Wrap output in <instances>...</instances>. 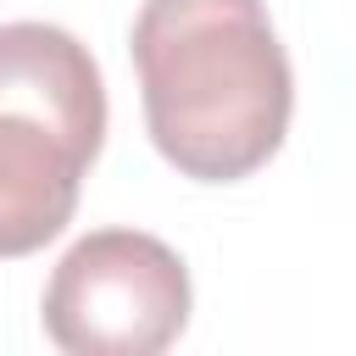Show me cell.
<instances>
[{"instance_id":"cell-1","label":"cell","mask_w":356,"mask_h":356,"mask_svg":"<svg viewBox=\"0 0 356 356\" xmlns=\"http://www.w3.org/2000/svg\"><path fill=\"white\" fill-rule=\"evenodd\" d=\"M134 67L150 145L195 184L250 178L289 134L295 72L261 0H145Z\"/></svg>"},{"instance_id":"cell-2","label":"cell","mask_w":356,"mask_h":356,"mask_svg":"<svg viewBox=\"0 0 356 356\" xmlns=\"http://www.w3.org/2000/svg\"><path fill=\"white\" fill-rule=\"evenodd\" d=\"M106 139V83L67 28H0V256H33L72 211Z\"/></svg>"},{"instance_id":"cell-3","label":"cell","mask_w":356,"mask_h":356,"mask_svg":"<svg viewBox=\"0 0 356 356\" xmlns=\"http://www.w3.org/2000/svg\"><path fill=\"white\" fill-rule=\"evenodd\" d=\"M189 323V273L139 228L83 234L44 284V334L67 356H156Z\"/></svg>"}]
</instances>
